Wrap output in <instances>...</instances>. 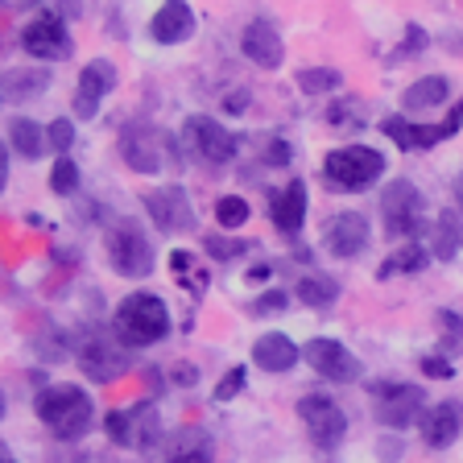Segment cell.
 Here are the masks:
<instances>
[{"label":"cell","instance_id":"obj_36","mask_svg":"<svg viewBox=\"0 0 463 463\" xmlns=\"http://www.w3.org/2000/svg\"><path fill=\"white\" fill-rule=\"evenodd\" d=\"M46 141H50V149H54L58 157H67L71 145H75V125H71V120H54L50 133H46Z\"/></svg>","mask_w":463,"mask_h":463},{"label":"cell","instance_id":"obj_25","mask_svg":"<svg viewBox=\"0 0 463 463\" xmlns=\"http://www.w3.org/2000/svg\"><path fill=\"white\" fill-rule=\"evenodd\" d=\"M298 302H307V307H315V310H327V307H335V298H339V286L327 278V273H310V278H302L298 281Z\"/></svg>","mask_w":463,"mask_h":463},{"label":"cell","instance_id":"obj_40","mask_svg":"<svg viewBox=\"0 0 463 463\" xmlns=\"http://www.w3.org/2000/svg\"><path fill=\"white\" fill-rule=\"evenodd\" d=\"M422 373L434 376V381H451L455 368H451V360L447 356H422Z\"/></svg>","mask_w":463,"mask_h":463},{"label":"cell","instance_id":"obj_4","mask_svg":"<svg viewBox=\"0 0 463 463\" xmlns=\"http://www.w3.org/2000/svg\"><path fill=\"white\" fill-rule=\"evenodd\" d=\"M120 157L137 174H157L165 165H178L174 141L154 125H125L120 128Z\"/></svg>","mask_w":463,"mask_h":463},{"label":"cell","instance_id":"obj_7","mask_svg":"<svg viewBox=\"0 0 463 463\" xmlns=\"http://www.w3.org/2000/svg\"><path fill=\"white\" fill-rule=\"evenodd\" d=\"M79 368H83L87 381H99V385H112L116 376H125L133 368V356H128V347H120L116 339H87L79 347Z\"/></svg>","mask_w":463,"mask_h":463},{"label":"cell","instance_id":"obj_9","mask_svg":"<svg viewBox=\"0 0 463 463\" xmlns=\"http://www.w3.org/2000/svg\"><path fill=\"white\" fill-rule=\"evenodd\" d=\"M145 212L162 232H194V207L183 186H157L145 191Z\"/></svg>","mask_w":463,"mask_h":463},{"label":"cell","instance_id":"obj_18","mask_svg":"<svg viewBox=\"0 0 463 463\" xmlns=\"http://www.w3.org/2000/svg\"><path fill=\"white\" fill-rule=\"evenodd\" d=\"M154 42H162V46H178V42H186L194 33V13L186 0H165L162 9L154 13Z\"/></svg>","mask_w":463,"mask_h":463},{"label":"cell","instance_id":"obj_31","mask_svg":"<svg viewBox=\"0 0 463 463\" xmlns=\"http://www.w3.org/2000/svg\"><path fill=\"white\" fill-rule=\"evenodd\" d=\"M215 223L220 228H244L249 223V203L241 199V194H223L220 203H215Z\"/></svg>","mask_w":463,"mask_h":463},{"label":"cell","instance_id":"obj_2","mask_svg":"<svg viewBox=\"0 0 463 463\" xmlns=\"http://www.w3.org/2000/svg\"><path fill=\"white\" fill-rule=\"evenodd\" d=\"M116 335L133 347H149L157 339H165L170 331V310L157 294H128L120 307H116Z\"/></svg>","mask_w":463,"mask_h":463},{"label":"cell","instance_id":"obj_42","mask_svg":"<svg viewBox=\"0 0 463 463\" xmlns=\"http://www.w3.org/2000/svg\"><path fill=\"white\" fill-rule=\"evenodd\" d=\"M289 162V145L286 141H273L269 145V165H286Z\"/></svg>","mask_w":463,"mask_h":463},{"label":"cell","instance_id":"obj_8","mask_svg":"<svg viewBox=\"0 0 463 463\" xmlns=\"http://www.w3.org/2000/svg\"><path fill=\"white\" fill-rule=\"evenodd\" d=\"M381 215H385L389 236H414L418 215H422V194H418V186L405 183V178L389 183L385 194H381Z\"/></svg>","mask_w":463,"mask_h":463},{"label":"cell","instance_id":"obj_48","mask_svg":"<svg viewBox=\"0 0 463 463\" xmlns=\"http://www.w3.org/2000/svg\"><path fill=\"white\" fill-rule=\"evenodd\" d=\"M0 463H13V455H9V447L0 443Z\"/></svg>","mask_w":463,"mask_h":463},{"label":"cell","instance_id":"obj_37","mask_svg":"<svg viewBox=\"0 0 463 463\" xmlns=\"http://www.w3.org/2000/svg\"><path fill=\"white\" fill-rule=\"evenodd\" d=\"M381 128H385V137L397 141L402 149H414V125H410V120H402V116H385Z\"/></svg>","mask_w":463,"mask_h":463},{"label":"cell","instance_id":"obj_33","mask_svg":"<svg viewBox=\"0 0 463 463\" xmlns=\"http://www.w3.org/2000/svg\"><path fill=\"white\" fill-rule=\"evenodd\" d=\"M203 249H207V257H215V260H232V257H244L252 244L249 241H232V236H207Z\"/></svg>","mask_w":463,"mask_h":463},{"label":"cell","instance_id":"obj_22","mask_svg":"<svg viewBox=\"0 0 463 463\" xmlns=\"http://www.w3.org/2000/svg\"><path fill=\"white\" fill-rule=\"evenodd\" d=\"M125 414H128V447L149 451L154 443H162V418H157L154 402H141L133 410H125Z\"/></svg>","mask_w":463,"mask_h":463},{"label":"cell","instance_id":"obj_32","mask_svg":"<svg viewBox=\"0 0 463 463\" xmlns=\"http://www.w3.org/2000/svg\"><path fill=\"white\" fill-rule=\"evenodd\" d=\"M50 191L54 194H75L79 191V165L71 157H58L50 170Z\"/></svg>","mask_w":463,"mask_h":463},{"label":"cell","instance_id":"obj_10","mask_svg":"<svg viewBox=\"0 0 463 463\" xmlns=\"http://www.w3.org/2000/svg\"><path fill=\"white\" fill-rule=\"evenodd\" d=\"M298 418L307 422V434L315 439L318 447H335L339 439L347 434V418H344V410H339L331 397H323V393H310V397H302L298 402Z\"/></svg>","mask_w":463,"mask_h":463},{"label":"cell","instance_id":"obj_29","mask_svg":"<svg viewBox=\"0 0 463 463\" xmlns=\"http://www.w3.org/2000/svg\"><path fill=\"white\" fill-rule=\"evenodd\" d=\"M426 265V249L422 244H405V249H397L393 257L381 265V278H393V273H418Z\"/></svg>","mask_w":463,"mask_h":463},{"label":"cell","instance_id":"obj_24","mask_svg":"<svg viewBox=\"0 0 463 463\" xmlns=\"http://www.w3.org/2000/svg\"><path fill=\"white\" fill-rule=\"evenodd\" d=\"M447 79L443 75H426V79H418V83H410L405 87V96H402V104L410 108V112H418V108H434V104H443L447 99Z\"/></svg>","mask_w":463,"mask_h":463},{"label":"cell","instance_id":"obj_46","mask_svg":"<svg viewBox=\"0 0 463 463\" xmlns=\"http://www.w3.org/2000/svg\"><path fill=\"white\" fill-rule=\"evenodd\" d=\"M455 207H459V212H463V174H459V178H455Z\"/></svg>","mask_w":463,"mask_h":463},{"label":"cell","instance_id":"obj_13","mask_svg":"<svg viewBox=\"0 0 463 463\" xmlns=\"http://www.w3.org/2000/svg\"><path fill=\"white\" fill-rule=\"evenodd\" d=\"M302 360H307L318 376L335 381V385H347V381L360 376V360L352 356L339 339H310V344L302 347Z\"/></svg>","mask_w":463,"mask_h":463},{"label":"cell","instance_id":"obj_1","mask_svg":"<svg viewBox=\"0 0 463 463\" xmlns=\"http://www.w3.org/2000/svg\"><path fill=\"white\" fill-rule=\"evenodd\" d=\"M33 410H38L42 426H46L54 439H83V434L91 430V422H96V405H91V397L79 385L46 389V393H38Z\"/></svg>","mask_w":463,"mask_h":463},{"label":"cell","instance_id":"obj_43","mask_svg":"<svg viewBox=\"0 0 463 463\" xmlns=\"http://www.w3.org/2000/svg\"><path fill=\"white\" fill-rule=\"evenodd\" d=\"M223 108H228V112H244V108H249V96H244V91H232V96L223 99Z\"/></svg>","mask_w":463,"mask_h":463},{"label":"cell","instance_id":"obj_15","mask_svg":"<svg viewBox=\"0 0 463 463\" xmlns=\"http://www.w3.org/2000/svg\"><path fill=\"white\" fill-rule=\"evenodd\" d=\"M21 46H25V54L46 58L50 62V58L71 54V33L54 13H42V17H33L25 29H21Z\"/></svg>","mask_w":463,"mask_h":463},{"label":"cell","instance_id":"obj_17","mask_svg":"<svg viewBox=\"0 0 463 463\" xmlns=\"http://www.w3.org/2000/svg\"><path fill=\"white\" fill-rule=\"evenodd\" d=\"M459 434H463V402H439L430 414L422 418V439L434 451L451 447Z\"/></svg>","mask_w":463,"mask_h":463},{"label":"cell","instance_id":"obj_47","mask_svg":"<svg viewBox=\"0 0 463 463\" xmlns=\"http://www.w3.org/2000/svg\"><path fill=\"white\" fill-rule=\"evenodd\" d=\"M5 178H9V162H5V145H0V186H5Z\"/></svg>","mask_w":463,"mask_h":463},{"label":"cell","instance_id":"obj_11","mask_svg":"<svg viewBox=\"0 0 463 463\" xmlns=\"http://www.w3.org/2000/svg\"><path fill=\"white\" fill-rule=\"evenodd\" d=\"M112 87H116V67L108 62V58L87 62V67L79 71V87H75V99H71V108H75L79 120L99 116V104L112 96Z\"/></svg>","mask_w":463,"mask_h":463},{"label":"cell","instance_id":"obj_23","mask_svg":"<svg viewBox=\"0 0 463 463\" xmlns=\"http://www.w3.org/2000/svg\"><path fill=\"white\" fill-rule=\"evenodd\" d=\"M50 87V75L42 67H13L0 75V96L5 99H33Z\"/></svg>","mask_w":463,"mask_h":463},{"label":"cell","instance_id":"obj_44","mask_svg":"<svg viewBox=\"0 0 463 463\" xmlns=\"http://www.w3.org/2000/svg\"><path fill=\"white\" fill-rule=\"evenodd\" d=\"M269 278V265H257V269H249V281H265Z\"/></svg>","mask_w":463,"mask_h":463},{"label":"cell","instance_id":"obj_35","mask_svg":"<svg viewBox=\"0 0 463 463\" xmlns=\"http://www.w3.org/2000/svg\"><path fill=\"white\" fill-rule=\"evenodd\" d=\"M191 260H194L191 252H183V249H178V252H170V269L178 273V278H183L186 286L194 289V294H199V289L207 286V273H191Z\"/></svg>","mask_w":463,"mask_h":463},{"label":"cell","instance_id":"obj_19","mask_svg":"<svg viewBox=\"0 0 463 463\" xmlns=\"http://www.w3.org/2000/svg\"><path fill=\"white\" fill-rule=\"evenodd\" d=\"M241 46H244V54L257 62V67H265V71H273V67H281V38H278V29L273 25H265V21H252L249 29H244V38H241Z\"/></svg>","mask_w":463,"mask_h":463},{"label":"cell","instance_id":"obj_49","mask_svg":"<svg viewBox=\"0 0 463 463\" xmlns=\"http://www.w3.org/2000/svg\"><path fill=\"white\" fill-rule=\"evenodd\" d=\"M0 418H5V393H0Z\"/></svg>","mask_w":463,"mask_h":463},{"label":"cell","instance_id":"obj_28","mask_svg":"<svg viewBox=\"0 0 463 463\" xmlns=\"http://www.w3.org/2000/svg\"><path fill=\"white\" fill-rule=\"evenodd\" d=\"M327 120L339 128V133H356V128H364V104H356L352 96H344V99L331 104Z\"/></svg>","mask_w":463,"mask_h":463},{"label":"cell","instance_id":"obj_20","mask_svg":"<svg viewBox=\"0 0 463 463\" xmlns=\"http://www.w3.org/2000/svg\"><path fill=\"white\" fill-rule=\"evenodd\" d=\"M252 360H257L265 373H289L298 364V347L294 339H286L281 331H265V335L252 344Z\"/></svg>","mask_w":463,"mask_h":463},{"label":"cell","instance_id":"obj_5","mask_svg":"<svg viewBox=\"0 0 463 463\" xmlns=\"http://www.w3.org/2000/svg\"><path fill=\"white\" fill-rule=\"evenodd\" d=\"M385 174V157L368 149V145H344V149H331L327 162H323V178L339 191H364L376 178Z\"/></svg>","mask_w":463,"mask_h":463},{"label":"cell","instance_id":"obj_50","mask_svg":"<svg viewBox=\"0 0 463 463\" xmlns=\"http://www.w3.org/2000/svg\"><path fill=\"white\" fill-rule=\"evenodd\" d=\"M0 99H5V96H0Z\"/></svg>","mask_w":463,"mask_h":463},{"label":"cell","instance_id":"obj_34","mask_svg":"<svg viewBox=\"0 0 463 463\" xmlns=\"http://www.w3.org/2000/svg\"><path fill=\"white\" fill-rule=\"evenodd\" d=\"M439 327H443L447 352H463V318L455 315V310H439Z\"/></svg>","mask_w":463,"mask_h":463},{"label":"cell","instance_id":"obj_39","mask_svg":"<svg viewBox=\"0 0 463 463\" xmlns=\"http://www.w3.org/2000/svg\"><path fill=\"white\" fill-rule=\"evenodd\" d=\"M241 389H244V368H232L220 385H215V397H220V402H232V397L241 393Z\"/></svg>","mask_w":463,"mask_h":463},{"label":"cell","instance_id":"obj_30","mask_svg":"<svg viewBox=\"0 0 463 463\" xmlns=\"http://www.w3.org/2000/svg\"><path fill=\"white\" fill-rule=\"evenodd\" d=\"M339 83H344V75H339L335 67H310L298 75V87L302 91H310V96H327V91H339Z\"/></svg>","mask_w":463,"mask_h":463},{"label":"cell","instance_id":"obj_38","mask_svg":"<svg viewBox=\"0 0 463 463\" xmlns=\"http://www.w3.org/2000/svg\"><path fill=\"white\" fill-rule=\"evenodd\" d=\"M104 434L112 439L116 447H128V414H125V410H112V414H104Z\"/></svg>","mask_w":463,"mask_h":463},{"label":"cell","instance_id":"obj_41","mask_svg":"<svg viewBox=\"0 0 463 463\" xmlns=\"http://www.w3.org/2000/svg\"><path fill=\"white\" fill-rule=\"evenodd\" d=\"M273 310H286V294H269V298L252 302V315H273Z\"/></svg>","mask_w":463,"mask_h":463},{"label":"cell","instance_id":"obj_45","mask_svg":"<svg viewBox=\"0 0 463 463\" xmlns=\"http://www.w3.org/2000/svg\"><path fill=\"white\" fill-rule=\"evenodd\" d=\"M174 381H183V385H191V381H194V368H178V373H174Z\"/></svg>","mask_w":463,"mask_h":463},{"label":"cell","instance_id":"obj_16","mask_svg":"<svg viewBox=\"0 0 463 463\" xmlns=\"http://www.w3.org/2000/svg\"><path fill=\"white\" fill-rule=\"evenodd\" d=\"M212 434L203 426H183L162 443V463H212Z\"/></svg>","mask_w":463,"mask_h":463},{"label":"cell","instance_id":"obj_6","mask_svg":"<svg viewBox=\"0 0 463 463\" xmlns=\"http://www.w3.org/2000/svg\"><path fill=\"white\" fill-rule=\"evenodd\" d=\"M426 405V393L418 385H402V381H381L373 385V414L389 430H405L414 426Z\"/></svg>","mask_w":463,"mask_h":463},{"label":"cell","instance_id":"obj_27","mask_svg":"<svg viewBox=\"0 0 463 463\" xmlns=\"http://www.w3.org/2000/svg\"><path fill=\"white\" fill-rule=\"evenodd\" d=\"M459 244H463L459 220H455L451 212H443V215H439V228H434V257H439V260H451L455 252H459Z\"/></svg>","mask_w":463,"mask_h":463},{"label":"cell","instance_id":"obj_14","mask_svg":"<svg viewBox=\"0 0 463 463\" xmlns=\"http://www.w3.org/2000/svg\"><path fill=\"white\" fill-rule=\"evenodd\" d=\"M323 244H327L331 257L339 260H352L368 249V220L360 212H339L327 220L323 228Z\"/></svg>","mask_w":463,"mask_h":463},{"label":"cell","instance_id":"obj_3","mask_svg":"<svg viewBox=\"0 0 463 463\" xmlns=\"http://www.w3.org/2000/svg\"><path fill=\"white\" fill-rule=\"evenodd\" d=\"M104 244H108V260H112V269L120 278H149L154 273V244L133 220L108 223Z\"/></svg>","mask_w":463,"mask_h":463},{"label":"cell","instance_id":"obj_21","mask_svg":"<svg viewBox=\"0 0 463 463\" xmlns=\"http://www.w3.org/2000/svg\"><path fill=\"white\" fill-rule=\"evenodd\" d=\"M269 215H273V228L286 232V236H294V232L302 228V220H307V186L289 183L286 191H278L273 203H269Z\"/></svg>","mask_w":463,"mask_h":463},{"label":"cell","instance_id":"obj_26","mask_svg":"<svg viewBox=\"0 0 463 463\" xmlns=\"http://www.w3.org/2000/svg\"><path fill=\"white\" fill-rule=\"evenodd\" d=\"M9 137H13V149H17L21 157H38L42 145H46V137H42V128L29 120V116H17L9 125Z\"/></svg>","mask_w":463,"mask_h":463},{"label":"cell","instance_id":"obj_12","mask_svg":"<svg viewBox=\"0 0 463 463\" xmlns=\"http://www.w3.org/2000/svg\"><path fill=\"white\" fill-rule=\"evenodd\" d=\"M186 141H191V149L203 162H212V165L232 162V157H236V145H241L232 137V128H223L212 116H191V120H186Z\"/></svg>","mask_w":463,"mask_h":463}]
</instances>
